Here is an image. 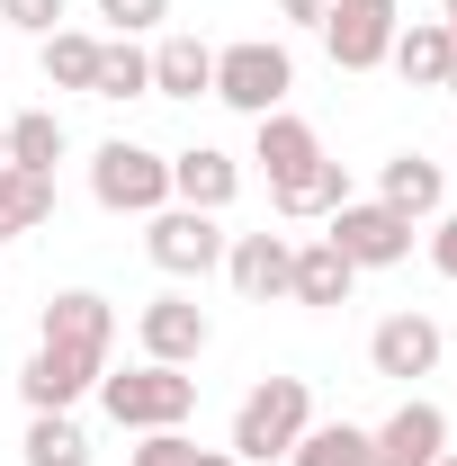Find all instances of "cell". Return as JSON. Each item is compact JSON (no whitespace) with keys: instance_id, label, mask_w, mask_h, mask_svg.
Listing matches in <instances>:
<instances>
[{"instance_id":"cell-1","label":"cell","mask_w":457,"mask_h":466,"mask_svg":"<svg viewBox=\"0 0 457 466\" xmlns=\"http://www.w3.org/2000/svg\"><path fill=\"white\" fill-rule=\"evenodd\" d=\"M108 341H117V305L90 296V288H63L55 305H46V341H36V359L18 368L27 412H72L99 377H108Z\"/></svg>"},{"instance_id":"cell-2","label":"cell","mask_w":457,"mask_h":466,"mask_svg":"<svg viewBox=\"0 0 457 466\" xmlns=\"http://www.w3.org/2000/svg\"><path fill=\"white\" fill-rule=\"evenodd\" d=\"M305 431H314V386H305V377H260V386L242 395V412H233L225 449L242 466H269V458H287Z\"/></svg>"},{"instance_id":"cell-3","label":"cell","mask_w":457,"mask_h":466,"mask_svg":"<svg viewBox=\"0 0 457 466\" xmlns=\"http://www.w3.org/2000/svg\"><path fill=\"white\" fill-rule=\"evenodd\" d=\"M99 404H108L117 431H179L188 412H198V377L188 368H162V359H144V368H126V377H99Z\"/></svg>"},{"instance_id":"cell-4","label":"cell","mask_w":457,"mask_h":466,"mask_svg":"<svg viewBox=\"0 0 457 466\" xmlns=\"http://www.w3.org/2000/svg\"><path fill=\"white\" fill-rule=\"evenodd\" d=\"M287 90H296V55H287L279 36H242V46L216 55V99L225 108L269 116V108H287Z\"/></svg>"},{"instance_id":"cell-5","label":"cell","mask_w":457,"mask_h":466,"mask_svg":"<svg viewBox=\"0 0 457 466\" xmlns=\"http://www.w3.org/2000/svg\"><path fill=\"white\" fill-rule=\"evenodd\" d=\"M90 198L108 207V216H153V207H171V162L153 153V144H99L90 153Z\"/></svg>"},{"instance_id":"cell-6","label":"cell","mask_w":457,"mask_h":466,"mask_svg":"<svg viewBox=\"0 0 457 466\" xmlns=\"http://www.w3.org/2000/svg\"><path fill=\"white\" fill-rule=\"evenodd\" d=\"M144 251H153L162 279H207V269H225V225L207 207H153L144 216Z\"/></svg>"},{"instance_id":"cell-7","label":"cell","mask_w":457,"mask_h":466,"mask_svg":"<svg viewBox=\"0 0 457 466\" xmlns=\"http://www.w3.org/2000/svg\"><path fill=\"white\" fill-rule=\"evenodd\" d=\"M323 225H332L323 242L341 251L350 269H395L403 251H412V225H403L395 207H377V198H341V207H332Z\"/></svg>"},{"instance_id":"cell-8","label":"cell","mask_w":457,"mask_h":466,"mask_svg":"<svg viewBox=\"0 0 457 466\" xmlns=\"http://www.w3.org/2000/svg\"><path fill=\"white\" fill-rule=\"evenodd\" d=\"M395 27H403L395 0H332L323 9V46H332L341 72H377V63L395 55Z\"/></svg>"},{"instance_id":"cell-9","label":"cell","mask_w":457,"mask_h":466,"mask_svg":"<svg viewBox=\"0 0 457 466\" xmlns=\"http://www.w3.org/2000/svg\"><path fill=\"white\" fill-rule=\"evenodd\" d=\"M135 332H144V359H162V368H198V359H207V341H216L207 305H198V296H179V288L153 296Z\"/></svg>"},{"instance_id":"cell-10","label":"cell","mask_w":457,"mask_h":466,"mask_svg":"<svg viewBox=\"0 0 457 466\" xmlns=\"http://www.w3.org/2000/svg\"><path fill=\"white\" fill-rule=\"evenodd\" d=\"M440 449H449V412L421 395L386 412V431H368V466H440Z\"/></svg>"},{"instance_id":"cell-11","label":"cell","mask_w":457,"mask_h":466,"mask_svg":"<svg viewBox=\"0 0 457 466\" xmlns=\"http://www.w3.org/2000/svg\"><path fill=\"white\" fill-rule=\"evenodd\" d=\"M440 350H449V332H440L431 314H386V323L368 332V368L412 386V377H431V368H440Z\"/></svg>"},{"instance_id":"cell-12","label":"cell","mask_w":457,"mask_h":466,"mask_svg":"<svg viewBox=\"0 0 457 466\" xmlns=\"http://www.w3.org/2000/svg\"><path fill=\"white\" fill-rule=\"evenodd\" d=\"M287 269H296V242H287V233H233V242H225V279H233L242 305L287 296Z\"/></svg>"},{"instance_id":"cell-13","label":"cell","mask_w":457,"mask_h":466,"mask_svg":"<svg viewBox=\"0 0 457 466\" xmlns=\"http://www.w3.org/2000/svg\"><path fill=\"white\" fill-rule=\"evenodd\" d=\"M233 198H242V162H233V153H216V144L171 153V207H207V216H225Z\"/></svg>"},{"instance_id":"cell-14","label":"cell","mask_w":457,"mask_h":466,"mask_svg":"<svg viewBox=\"0 0 457 466\" xmlns=\"http://www.w3.org/2000/svg\"><path fill=\"white\" fill-rule=\"evenodd\" d=\"M251 126H260V153H251V162L269 171V198H279V188H296V179H305L314 162H323V135H314L305 116L269 108V116H251Z\"/></svg>"},{"instance_id":"cell-15","label":"cell","mask_w":457,"mask_h":466,"mask_svg":"<svg viewBox=\"0 0 457 466\" xmlns=\"http://www.w3.org/2000/svg\"><path fill=\"white\" fill-rule=\"evenodd\" d=\"M153 90H162V99H216V46L162 36V46H153Z\"/></svg>"},{"instance_id":"cell-16","label":"cell","mask_w":457,"mask_h":466,"mask_svg":"<svg viewBox=\"0 0 457 466\" xmlns=\"http://www.w3.org/2000/svg\"><path fill=\"white\" fill-rule=\"evenodd\" d=\"M412 81V90H440L449 81V63H457V36L440 27V18H412V27H395V55H386Z\"/></svg>"},{"instance_id":"cell-17","label":"cell","mask_w":457,"mask_h":466,"mask_svg":"<svg viewBox=\"0 0 457 466\" xmlns=\"http://www.w3.org/2000/svg\"><path fill=\"white\" fill-rule=\"evenodd\" d=\"M350 279H359V269H350L341 251H332V242L314 233V242H296V269H287V296H296V305H350Z\"/></svg>"},{"instance_id":"cell-18","label":"cell","mask_w":457,"mask_h":466,"mask_svg":"<svg viewBox=\"0 0 457 466\" xmlns=\"http://www.w3.org/2000/svg\"><path fill=\"white\" fill-rule=\"evenodd\" d=\"M377 207H395L403 225L440 216V162H421V153H395V162H386V179H377Z\"/></svg>"},{"instance_id":"cell-19","label":"cell","mask_w":457,"mask_h":466,"mask_svg":"<svg viewBox=\"0 0 457 466\" xmlns=\"http://www.w3.org/2000/svg\"><path fill=\"white\" fill-rule=\"evenodd\" d=\"M153 90V55L135 46V36H99V81H90V99H144Z\"/></svg>"},{"instance_id":"cell-20","label":"cell","mask_w":457,"mask_h":466,"mask_svg":"<svg viewBox=\"0 0 457 466\" xmlns=\"http://www.w3.org/2000/svg\"><path fill=\"white\" fill-rule=\"evenodd\" d=\"M55 162H63V116L55 108L9 116V171H46V179H55Z\"/></svg>"},{"instance_id":"cell-21","label":"cell","mask_w":457,"mask_h":466,"mask_svg":"<svg viewBox=\"0 0 457 466\" xmlns=\"http://www.w3.org/2000/svg\"><path fill=\"white\" fill-rule=\"evenodd\" d=\"M55 216V179L46 171H0V242L9 233H36Z\"/></svg>"},{"instance_id":"cell-22","label":"cell","mask_w":457,"mask_h":466,"mask_svg":"<svg viewBox=\"0 0 457 466\" xmlns=\"http://www.w3.org/2000/svg\"><path fill=\"white\" fill-rule=\"evenodd\" d=\"M27 466H90V431L72 412H27Z\"/></svg>"},{"instance_id":"cell-23","label":"cell","mask_w":457,"mask_h":466,"mask_svg":"<svg viewBox=\"0 0 457 466\" xmlns=\"http://www.w3.org/2000/svg\"><path fill=\"white\" fill-rule=\"evenodd\" d=\"M287 466H368V431H359V421H314V431L287 449Z\"/></svg>"},{"instance_id":"cell-24","label":"cell","mask_w":457,"mask_h":466,"mask_svg":"<svg viewBox=\"0 0 457 466\" xmlns=\"http://www.w3.org/2000/svg\"><path fill=\"white\" fill-rule=\"evenodd\" d=\"M46 81H55V90H90V81H99V36L55 27V36H46Z\"/></svg>"},{"instance_id":"cell-25","label":"cell","mask_w":457,"mask_h":466,"mask_svg":"<svg viewBox=\"0 0 457 466\" xmlns=\"http://www.w3.org/2000/svg\"><path fill=\"white\" fill-rule=\"evenodd\" d=\"M350 198V179H341V162H314V171L296 179V188H279V198H269V207H279V216H332V207H341Z\"/></svg>"},{"instance_id":"cell-26","label":"cell","mask_w":457,"mask_h":466,"mask_svg":"<svg viewBox=\"0 0 457 466\" xmlns=\"http://www.w3.org/2000/svg\"><path fill=\"white\" fill-rule=\"evenodd\" d=\"M135 466H242V458H233V449H198L188 431H144Z\"/></svg>"},{"instance_id":"cell-27","label":"cell","mask_w":457,"mask_h":466,"mask_svg":"<svg viewBox=\"0 0 457 466\" xmlns=\"http://www.w3.org/2000/svg\"><path fill=\"white\" fill-rule=\"evenodd\" d=\"M99 18H108L117 36H144V27H162V18H171V0H99Z\"/></svg>"},{"instance_id":"cell-28","label":"cell","mask_w":457,"mask_h":466,"mask_svg":"<svg viewBox=\"0 0 457 466\" xmlns=\"http://www.w3.org/2000/svg\"><path fill=\"white\" fill-rule=\"evenodd\" d=\"M0 18L27 27V36H55V27H63V0H0Z\"/></svg>"},{"instance_id":"cell-29","label":"cell","mask_w":457,"mask_h":466,"mask_svg":"<svg viewBox=\"0 0 457 466\" xmlns=\"http://www.w3.org/2000/svg\"><path fill=\"white\" fill-rule=\"evenodd\" d=\"M431 260H440V279H457V216L431 225Z\"/></svg>"},{"instance_id":"cell-30","label":"cell","mask_w":457,"mask_h":466,"mask_svg":"<svg viewBox=\"0 0 457 466\" xmlns=\"http://www.w3.org/2000/svg\"><path fill=\"white\" fill-rule=\"evenodd\" d=\"M323 9H332V0H279V18H287V27H323Z\"/></svg>"},{"instance_id":"cell-31","label":"cell","mask_w":457,"mask_h":466,"mask_svg":"<svg viewBox=\"0 0 457 466\" xmlns=\"http://www.w3.org/2000/svg\"><path fill=\"white\" fill-rule=\"evenodd\" d=\"M440 27H449V36H457V0H440Z\"/></svg>"},{"instance_id":"cell-32","label":"cell","mask_w":457,"mask_h":466,"mask_svg":"<svg viewBox=\"0 0 457 466\" xmlns=\"http://www.w3.org/2000/svg\"><path fill=\"white\" fill-rule=\"evenodd\" d=\"M0 171H9V126H0Z\"/></svg>"},{"instance_id":"cell-33","label":"cell","mask_w":457,"mask_h":466,"mask_svg":"<svg viewBox=\"0 0 457 466\" xmlns=\"http://www.w3.org/2000/svg\"><path fill=\"white\" fill-rule=\"evenodd\" d=\"M440 90H449V99H457V63H449V81H440Z\"/></svg>"},{"instance_id":"cell-34","label":"cell","mask_w":457,"mask_h":466,"mask_svg":"<svg viewBox=\"0 0 457 466\" xmlns=\"http://www.w3.org/2000/svg\"><path fill=\"white\" fill-rule=\"evenodd\" d=\"M440 466H457V449H440Z\"/></svg>"}]
</instances>
